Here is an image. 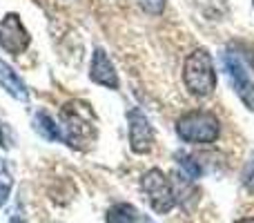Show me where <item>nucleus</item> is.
Instances as JSON below:
<instances>
[{"mask_svg":"<svg viewBox=\"0 0 254 223\" xmlns=\"http://www.w3.org/2000/svg\"><path fill=\"white\" fill-rule=\"evenodd\" d=\"M58 143L69 145L71 149H89L98 139V121L92 105L85 101H69L61 107L58 116Z\"/></svg>","mask_w":254,"mask_h":223,"instance_id":"nucleus-1","label":"nucleus"},{"mask_svg":"<svg viewBox=\"0 0 254 223\" xmlns=\"http://www.w3.org/2000/svg\"><path fill=\"white\" fill-rule=\"evenodd\" d=\"M170 181H172V190H174L176 206H181L185 212H190L198 203V197H201L196 183L192 179H188L185 174H181V172H172Z\"/></svg>","mask_w":254,"mask_h":223,"instance_id":"nucleus-9","label":"nucleus"},{"mask_svg":"<svg viewBox=\"0 0 254 223\" xmlns=\"http://www.w3.org/2000/svg\"><path fill=\"white\" fill-rule=\"evenodd\" d=\"M31 125H34V132L40 136V139L52 141V143H58V123L54 121L52 116H49V112L38 110V112L34 114V121H31Z\"/></svg>","mask_w":254,"mask_h":223,"instance_id":"nucleus-11","label":"nucleus"},{"mask_svg":"<svg viewBox=\"0 0 254 223\" xmlns=\"http://www.w3.org/2000/svg\"><path fill=\"white\" fill-rule=\"evenodd\" d=\"M234 223H254V217H243V219H237Z\"/></svg>","mask_w":254,"mask_h":223,"instance_id":"nucleus-17","label":"nucleus"},{"mask_svg":"<svg viewBox=\"0 0 254 223\" xmlns=\"http://www.w3.org/2000/svg\"><path fill=\"white\" fill-rule=\"evenodd\" d=\"M31 43V36L27 27L22 25L18 13H4L0 18V47L11 56H20Z\"/></svg>","mask_w":254,"mask_h":223,"instance_id":"nucleus-5","label":"nucleus"},{"mask_svg":"<svg viewBox=\"0 0 254 223\" xmlns=\"http://www.w3.org/2000/svg\"><path fill=\"white\" fill-rule=\"evenodd\" d=\"M0 87H2L11 98H16L18 103H29V89H27L25 80H22L20 74H18L11 65H7L4 61H0Z\"/></svg>","mask_w":254,"mask_h":223,"instance_id":"nucleus-10","label":"nucleus"},{"mask_svg":"<svg viewBox=\"0 0 254 223\" xmlns=\"http://www.w3.org/2000/svg\"><path fill=\"white\" fill-rule=\"evenodd\" d=\"M127 125H129V148L134 154H149L154 148V127L149 123V118L143 114V110L131 107L127 112Z\"/></svg>","mask_w":254,"mask_h":223,"instance_id":"nucleus-6","label":"nucleus"},{"mask_svg":"<svg viewBox=\"0 0 254 223\" xmlns=\"http://www.w3.org/2000/svg\"><path fill=\"white\" fill-rule=\"evenodd\" d=\"M11 188H13L11 172L7 170V165H4V163H0V208L7 203L9 194H11Z\"/></svg>","mask_w":254,"mask_h":223,"instance_id":"nucleus-14","label":"nucleus"},{"mask_svg":"<svg viewBox=\"0 0 254 223\" xmlns=\"http://www.w3.org/2000/svg\"><path fill=\"white\" fill-rule=\"evenodd\" d=\"M143 223H156L154 219H149V217H143Z\"/></svg>","mask_w":254,"mask_h":223,"instance_id":"nucleus-18","label":"nucleus"},{"mask_svg":"<svg viewBox=\"0 0 254 223\" xmlns=\"http://www.w3.org/2000/svg\"><path fill=\"white\" fill-rule=\"evenodd\" d=\"M223 63L225 67H228L230 72V78H232L234 83V89H237L239 98H241V103L248 107L250 112H254V83L250 78V74H248V67L241 63V58L237 56V54L228 52L223 56Z\"/></svg>","mask_w":254,"mask_h":223,"instance_id":"nucleus-7","label":"nucleus"},{"mask_svg":"<svg viewBox=\"0 0 254 223\" xmlns=\"http://www.w3.org/2000/svg\"><path fill=\"white\" fill-rule=\"evenodd\" d=\"M176 134H179V139L185 141V143L210 145L219 139L221 123L214 114L207 110L185 112L183 116L176 121Z\"/></svg>","mask_w":254,"mask_h":223,"instance_id":"nucleus-2","label":"nucleus"},{"mask_svg":"<svg viewBox=\"0 0 254 223\" xmlns=\"http://www.w3.org/2000/svg\"><path fill=\"white\" fill-rule=\"evenodd\" d=\"M165 2L167 0H138L140 9L145 13H149V16H161L163 9H165Z\"/></svg>","mask_w":254,"mask_h":223,"instance_id":"nucleus-15","label":"nucleus"},{"mask_svg":"<svg viewBox=\"0 0 254 223\" xmlns=\"http://www.w3.org/2000/svg\"><path fill=\"white\" fill-rule=\"evenodd\" d=\"M105 223H143V217L131 203H114L107 210Z\"/></svg>","mask_w":254,"mask_h":223,"instance_id":"nucleus-12","label":"nucleus"},{"mask_svg":"<svg viewBox=\"0 0 254 223\" xmlns=\"http://www.w3.org/2000/svg\"><path fill=\"white\" fill-rule=\"evenodd\" d=\"M89 78L96 85H103V87H107V89H119V85H121L114 63L110 61V56H107V52L103 47H96L92 54Z\"/></svg>","mask_w":254,"mask_h":223,"instance_id":"nucleus-8","label":"nucleus"},{"mask_svg":"<svg viewBox=\"0 0 254 223\" xmlns=\"http://www.w3.org/2000/svg\"><path fill=\"white\" fill-rule=\"evenodd\" d=\"M0 136H2V132H0Z\"/></svg>","mask_w":254,"mask_h":223,"instance_id":"nucleus-20","label":"nucleus"},{"mask_svg":"<svg viewBox=\"0 0 254 223\" xmlns=\"http://www.w3.org/2000/svg\"><path fill=\"white\" fill-rule=\"evenodd\" d=\"M140 190L147 197V203L156 215H167L174 210L176 199H174V190H172V181L158 167L147 170L140 176Z\"/></svg>","mask_w":254,"mask_h":223,"instance_id":"nucleus-4","label":"nucleus"},{"mask_svg":"<svg viewBox=\"0 0 254 223\" xmlns=\"http://www.w3.org/2000/svg\"><path fill=\"white\" fill-rule=\"evenodd\" d=\"M183 80L185 87L190 89V94L194 96H210L216 87V72L212 56L205 49H194L183 65Z\"/></svg>","mask_w":254,"mask_h":223,"instance_id":"nucleus-3","label":"nucleus"},{"mask_svg":"<svg viewBox=\"0 0 254 223\" xmlns=\"http://www.w3.org/2000/svg\"><path fill=\"white\" fill-rule=\"evenodd\" d=\"M243 185H246L248 192L254 194V170H252V172H248V174H246V179H243Z\"/></svg>","mask_w":254,"mask_h":223,"instance_id":"nucleus-16","label":"nucleus"},{"mask_svg":"<svg viewBox=\"0 0 254 223\" xmlns=\"http://www.w3.org/2000/svg\"><path fill=\"white\" fill-rule=\"evenodd\" d=\"M9 223H22V221L18 219V217H13V219H9Z\"/></svg>","mask_w":254,"mask_h":223,"instance_id":"nucleus-19","label":"nucleus"},{"mask_svg":"<svg viewBox=\"0 0 254 223\" xmlns=\"http://www.w3.org/2000/svg\"><path fill=\"white\" fill-rule=\"evenodd\" d=\"M174 158H176V163H179V172L181 174H185L188 179H192V181H196V179H201L203 176V167H201V161H196V156H192L190 152H176L174 154Z\"/></svg>","mask_w":254,"mask_h":223,"instance_id":"nucleus-13","label":"nucleus"}]
</instances>
